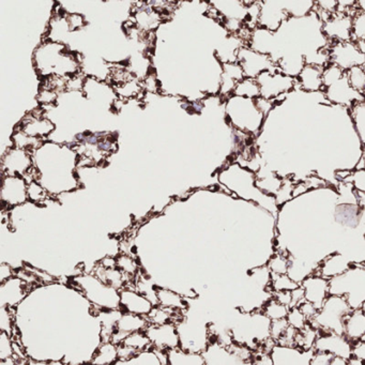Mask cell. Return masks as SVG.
Returning <instances> with one entry per match:
<instances>
[{
    "label": "cell",
    "mask_w": 365,
    "mask_h": 365,
    "mask_svg": "<svg viewBox=\"0 0 365 365\" xmlns=\"http://www.w3.org/2000/svg\"><path fill=\"white\" fill-rule=\"evenodd\" d=\"M330 295L347 299L352 310L362 308L365 302V266L352 264L350 268L340 276L329 280Z\"/></svg>",
    "instance_id": "1"
},
{
    "label": "cell",
    "mask_w": 365,
    "mask_h": 365,
    "mask_svg": "<svg viewBox=\"0 0 365 365\" xmlns=\"http://www.w3.org/2000/svg\"><path fill=\"white\" fill-rule=\"evenodd\" d=\"M352 311L345 297L330 295L316 316L308 322L318 331L344 336L345 317Z\"/></svg>",
    "instance_id": "2"
},
{
    "label": "cell",
    "mask_w": 365,
    "mask_h": 365,
    "mask_svg": "<svg viewBox=\"0 0 365 365\" xmlns=\"http://www.w3.org/2000/svg\"><path fill=\"white\" fill-rule=\"evenodd\" d=\"M315 352H328L334 357L349 359L352 357V344L346 336L336 333L318 331V338L314 346Z\"/></svg>",
    "instance_id": "3"
},
{
    "label": "cell",
    "mask_w": 365,
    "mask_h": 365,
    "mask_svg": "<svg viewBox=\"0 0 365 365\" xmlns=\"http://www.w3.org/2000/svg\"><path fill=\"white\" fill-rule=\"evenodd\" d=\"M154 304L135 288H124L120 290V311L122 313L147 317L154 308Z\"/></svg>",
    "instance_id": "4"
},
{
    "label": "cell",
    "mask_w": 365,
    "mask_h": 365,
    "mask_svg": "<svg viewBox=\"0 0 365 365\" xmlns=\"http://www.w3.org/2000/svg\"><path fill=\"white\" fill-rule=\"evenodd\" d=\"M300 285L304 290V299L320 311L330 296L329 280L318 274H311Z\"/></svg>",
    "instance_id": "5"
},
{
    "label": "cell",
    "mask_w": 365,
    "mask_h": 365,
    "mask_svg": "<svg viewBox=\"0 0 365 365\" xmlns=\"http://www.w3.org/2000/svg\"><path fill=\"white\" fill-rule=\"evenodd\" d=\"M315 350L276 345L270 352L274 365H311Z\"/></svg>",
    "instance_id": "6"
},
{
    "label": "cell",
    "mask_w": 365,
    "mask_h": 365,
    "mask_svg": "<svg viewBox=\"0 0 365 365\" xmlns=\"http://www.w3.org/2000/svg\"><path fill=\"white\" fill-rule=\"evenodd\" d=\"M30 290V285L22 280L20 276H12L6 282L1 283V301L5 308H17L26 298Z\"/></svg>",
    "instance_id": "7"
},
{
    "label": "cell",
    "mask_w": 365,
    "mask_h": 365,
    "mask_svg": "<svg viewBox=\"0 0 365 365\" xmlns=\"http://www.w3.org/2000/svg\"><path fill=\"white\" fill-rule=\"evenodd\" d=\"M352 264H355V262L348 260L346 256L340 254V253H334V254H331V255L325 258L320 262L315 274H318V276H322L327 280H330L334 276L344 274Z\"/></svg>",
    "instance_id": "8"
},
{
    "label": "cell",
    "mask_w": 365,
    "mask_h": 365,
    "mask_svg": "<svg viewBox=\"0 0 365 365\" xmlns=\"http://www.w3.org/2000/svg\"><path fill=\"white\" fill-rule=\"evenodd\" d=\"M344 336L352 345L365 336V314L362 308L352 310L345 317Z\"/></svg>",
    "instance_id": "9"
},
{
    "label": "cell",
    "mask_w": 365,
    "mask_h": 365,
    "mask_svg": "<svg viewBox=\"0 0 365 365\" xmlns=\"http://www.w3.org/2000/svg\"><path fill=\"white\" fill-rule=\"evenodd\" d=\"M156 306L182 313L188 308L186 299L179 292L168 288H156Z\"/></svg>",
    "instance_id": "10"
},
{
    "label": "cell",
    "mask_w": 365,
    "mask_h": 365,
    "mask_svg": "<svg viewBox=\"0 0 365 365\" xmlns=\"http://www.w3.org/2000/svg\"><path fill=\"white\" fill-rule=\"evenodd\" d=\"M262 311V313L268 317L269 320L272 322V320H286L290 308V306L280 304L276 299L272 297V299H270L268 302L265 304Z\"/></svg>",
    "instance_id": "11"
},
{
    "label": "cell",
    "mask_w": 365,
    "mask_h": 365,
    "mask_svg": "<svg viewBox=\"0 0 365 365\" xmlns=\"http://www.w3.org/2000/svg\"><path fill=\"white\" fill-rule=\"evenodd\" d=\"M270 286H271L272 292H292V290L300 288V284L295 282L288 274H282V276L271 274Z\"/></svg>",
    "instance_id": "12"
},
{
    "label": "cell",
    "mask_w": 365,
    "mask_h": 365,
    "mask_svg": "<svg viewBox=\"0 0 365 365\" xmlns=\"http://www.w3.org/2000/svg\"><path fill=\"white\" fill-rule=\"evenodd\" d=\"M267 267H268L269 271L271 272V274H278V276L288 274L290 260H288V256L276 254L274 258L269 260V262H267Z\"/></svg>",
    "instance_id": "13"
},
{
    "label": "cell",
    "mask_w": 365,
    "mask_h": 365,
    "mask_svg": "<svg viewBox=\"0 0 365 365\" xmlns=\"http://www.w3.org/2000/svg\"><path fill=\"white\" fill-rule=\"evenodd\" d=\"M116 260H117V268L119 269L120 271L133 281L134 278L137 276L138 269H140L137 262L128 255L119 256Z\"/></svg>",
    "instance_id": "14"
},
{
    "label": "cell",
    "mask_w": 365,
    "mask_h": 365,
    "mask_svg": "<svg viewBox=\"0 0 365 365\" xmlns=\"http://www.w3.org/2000/svg\"><path fill=\"white\" fill-rule=\"evenodd\" d=\"M288 322L292 328L297 329V330H302V329L306 328L308 320L296 306V308H290V313H288Z\"/></svg>",
    "instance_id": "15"
},
{
    "label": "cell",
    "mask_w": 365,
    "mask_h": 365,
    "mask_svg": "<svg viewBox=\"0 0 365 365\" xmlns=\"http://www.w3.org/2000/svg\"><path fill=\"white\" fill-rule=\"evenodd\" d=\"M288 327H290V324H288V318L286 320H272L271 326H270V338L278 342L284 336Z\"/></svg>",
    "instance_id": "16"
},
{
    "label": "cell",
    "mask_w": 365,
    "mask_h": 365,
    "mask_svg": "<svg viewBox=\"0 0 365 365\" xmlns=\"http://www.w3.org/2000/svg\"><path fill=\"white\" fill-rule=\"evenodd\" d=\"M297 308L302 312V314L308 318V320H313L316 316L317 313H318V310L311 302L306 301V299L304 301H301Z\"/></svg>",
    "instance_id": "17"
},
{
    "label": "cell",
    "mask_w": 365,
    "mask_h": 365,
    "mask_svg": "<svg viewBox=\"0 0 365 365\" xmlns=\"http://www.w3.org/2000/svg\"><path fill=\"white\" fill-rule=\"evenodd\" d=\"M333 357V355L328 352H315L311 360V365H331Z\"/></svg>",
    "instance_id": "18"
},
{
    "label": "cell",
    "mask_w": 365,
    "mask_h": 365,
    "mask_svg": "<svg viewBox=\"0 0 365 365\" xmlns=\"http://www.w3.org/2000/svg\"><path fill=\"white\" fill-rule=\"evenodd\" d=\"M352 357L358 359L365 365V342L359 341L352 345Z\"/></svg>",
    "instance_id": "19"
},
{
    "label": "cell",
    "mask_w": 365,
    "mask_h": 365,
    "mask_svg": "<svg viewBox=\"0 0 365 365\" xmlns=\"http://www.w3.org/2000/svg\"><path fill=\"white\" fill-rule=\"evenodd\" d=\"M274 299L280 302V304H284V306H292V292H274L272 295Z\"/></svg>",
    "instance_id": "20"
},
{
    "label": "cell",
    "mask_w": 365,
    "mask_h": 365,
    "mask_svg": "<svg viewBox=\"0 0 365 365\" xmlns=\"http://www.w3.org/2000/svg\"><path fill=\"white\" fill-rule=\"evenodd\" d=\"M0 276H1V283H3L15 276V274H14L13 268H11L9 264L3 262L1 268H0Z\"/></svg>",
    "instance_id": "21"
},
{
    "label": "cell",
    "mask_w": 365,
    "mask_h": 365,
    "mask_svg": "<svg viewBox=\"0 0 365 365\" xmlns=\"http://www.w3.org/2000/svg\"><path fill=\"white\" fill-rule=\"evenodd\" d=\"M292 306H290V308H296V306H299V304H300L301 301L304 300V288H297V290H292Z\"/></svg>",
    "instance_id": "22"
},
{
    "label": "cell",
    "mask_w": 365,
    "mask_h": 365,
    "mask_svg": "<svg viewBox=\"0 0 365 365\" xmlns=\"http://www.w3.org/2000/svg\"><path fill=\"white\" fill-rule=\"evenodd\" d=\"M331 365H350V364H349V360H347V359L341 358V357H333L332 361H331Z\"/></svg>",
    "instance_id": "23"
},
{
    "label": "cell",
    "mask_w": 365,
    "mask_h": 365,
    "mask_svg": "<svg viewBox=\"0 0 365 365\" xmlns=\"http://www.w3.org/2000/svg\"><path fill=\"white\" fill-rule=\"evenodd\" d=\"M110 142H99V148H100V149H102V150H108V149H110Z\"/></svg>",
    "instance_id": "24"
},
{
    "label": "cell",
    "mask_w": 365,
    "mask_h": 365,
    "mask_svg": "<svg viewBox=\"0 0 365 365\" xmlns=\"http://www.w3.org/2000/svg\"><path fill=\"white\" fill-rule=\"evenodd\" d=\"M362 308V311H363V312H364V314H365V302H364V304H363L362 308Z\"/></svg>",
    "instance_id": "25"
}]
</instances>
